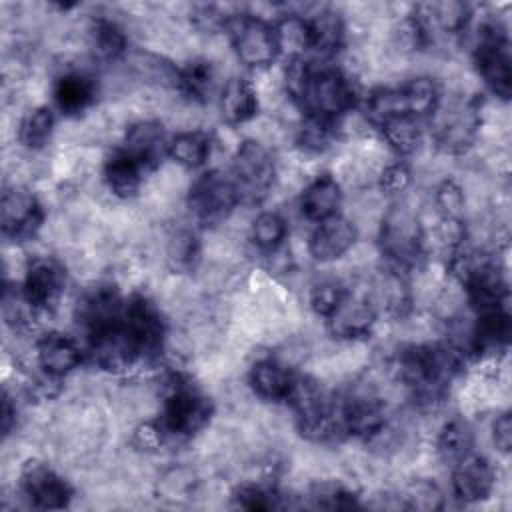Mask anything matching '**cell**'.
Masks as SVG:
<instances>
[{
	"instance_id": "6da1fadb",
	"label": "cell",
	"mask_w": 512,
	"mask_h": 512,
	"mask_svg": "<svg viewBox=\"0 0 512 512\" xmlns=\"http://www.w3.org/2000/svg\"><path fill=\"white\" fill-rule=\"evenodd\" d=\"M154 384L162 400L156 420L166 440L186 442L210 426L214 402L190 376L170 366L160 372Z\"/></svg>"
},
{
	"instance_id": "7a4b0ae2",
	"label": "cell",
	"mask_w": 512,
	"mask_h": 512,
	"mask_svg": "<svg viewBox=\"0 0 512 512\" xmlns=\"http://www.w3.org/2000/svg\"><path fill=\"white\" fill-rule=\"evenodd\" d=\"M294 100L304 116L336 122L356 108V80L346 76L336 64L316 66L314 60H308V74Z\"/></svg>"
},
{
	"instance_id": "3957f363",
	"label": "cell",
	"mask_w": 512,
	"mask_h": 512,
	"mask_svg": "<svg viewBox=\"0 0 512 512\" xmlns=\"http://www.w3.org/2000/svg\"><path fill=\"white\" fill-rule=\"evenodd\" d=\"M278 174L272 148L262 142L242 138L232 154V178L238 188L240 204L254 206L270 196Z\"/></svg>"
},
{
	"instance_id": "277c9868",
	"label": "cell",
	"mask_w": 512,
	"mask_h": 512,
	"mask_svg": "<svg viewBox=\"0 0 512 512\" xmlns=\"http://www.w3.org/2000/svg\"><path fill=\"white\" fill-rule=\"evenodd\" d=\"M226 30L238 62L256 70H264L274 64L278 56V46L274 26L268 20L258 18L248 10H242L226 22Z\"/></svg>"
},
{
	"instance_id": "5b68a950",
	"label": "cell",
	"mask_w": 512,
	"mask_h": 512,
	"mask_svg": "<svg viewBox=\"0 0 512 512\" xmlns=\"http://www.w3.org/2000/svg\"><path fill=\"white\" fill-rule=\"evenodd\" d=\"M186 204L198 222L218 226L240 204L236 182L224 170L212 168L190 184Z\"/></svg>"
},
{
	"instance_id": "8992f818",
	"label": "cell",
	"mask_w": 512,
	"mask_h": 512,
	"mask_svg": "<svg viewBox=\"0 0 512 512\" xmlns=\"http://www.w3.org/2000/svg\"><path fill=\"white\" fill-rule=\"evenodd\" d=\"M68 268L62 260L46 254H34L22 278V294L28 304L44 316H52L64 298Z\"/></svg>"
},
{
	"instance_id": "52a82bcc",
	"label": "cell",
	"mask_w": 512,
	"mask_h": 512,
	"mask_svg": "<svg viewBox=\"0 0 512 512\" xmlns=\"http://www.w3.org/2000/svg\"><path fill=\"white\" fill-rule=\"evenodd\" d=\"M18 490L28 506L42 510L66 508L74 498L70 482L40 458H26L20 464Z\"/></svg>"
},
{
	"instance_id": "ba28073f",
	"label": "cell",
	"mask_w": 512,
	"mask_h": 512,
	"mask_svg": "<svg viewBox=\"0 0 512 512\" xmlns=\"http://www.w3.org/2000/svg\"><path fill=\"white\" fill-rule=\"evenodd\" d=\"M44 228V204L30 186H6L2 194V232L6 240H36Z\"/></svg>"
},
{
	"instance_id": "9c48e42d",
	"label": "cell",
	"mask_w": 512,
	"mask_h": 512,
	"mask_svg": "<svg viewBox=\"0 0 512 512\" xmlns=\"http://www.w3.org/2000/svg\"><path fill=\"white\" fill-rule=\"evenodd\" d=\"M100 80L80 64L62 66L52 82L56 108L68 118H82L96 102Z\"/></svg>"
},
{
	"instance_id": "30bf717a",
	"label": "cell",
	"mask_w": 512,
	"mask_h": 512,
	"mask_svg": "<svg viewBox=\"0 0 512 512\" xmlns=\"http://www.w3.org/2000/svg\"><path fill=\"white\" fill-rule=\"evenodd\" d=\"M452 468L450 486L454 498L464 504H474L490 498L498 484L496 468L482 454L470 452L460 458Z\"/></svg>"
},
{
	"instance_id": "8fae6325",
	"label": "cell",
	"mask_w": 512,
	"mask_h": 512,
	"mask_svg": "<svg viewBox=\"0 0 512 512\" xmlns=\"http://www.w3.org/2000/svg\"><path fill=\"white\" fill-rule=\"evenodd\" d=\"M358 236L360 234L348 216L334 214L318 222V226L308 236L306 250H308V256L316 262H322V264L338 262L356 244Z\"/></svg>"
},
{
	"instance_id": "7c38bea8",
	"label": "cell",
	"mask_w": 512,
	"mask_h": 512,
	"mask_svg": "<svg viewBox=\"0 0 512 512\" xmlns=\"http://www.w3.org/2000/svg\"><path fill=\"white\" fill-rule=\"evenodd\" d=\"M168 142L164 124L156 118H144L132 122L122 134L120 150L140 162L150 174L162 164L168 154Z\"/></svg>"
},
{
	"instance_id": "4fadbf2b",
	"label": "cell",
	"mask_w": 512,
	"mask_h": 512,
	"mask_svg": "<svg viewBox=\"0 0 512 512\" xmlns=\"http://www.w3.org/2000/svg\"><path fill=\"white\" fill-rule=\"evenodd\" d=\"M84 50L90 58L106 64H116L128 52V32L116 18L106 14L82 20Z\"/></svg>"
},
{
	"instance_id": "5bb4252c",
	"label": "cell",
	"mask_w": 512,
	"mask_h": 512,
	"mask_svg": "<svg viewBox=\"0 0 512 512\" xmlns=\"http://www.w3.org/2000/svg\"><path fill=\"white\" fill-rule=\"evenodd\" d=\"M376 310L368 300L352 290L344 296L340 306L326 318L328 330L336 340H364L374 334Z\"/></svg>"
},
{
	"instance_id": "9a60e30c",
	"label": "cell",
	"mask_w": 512,
	"mask_h": 512,
	"mask_svg": "<svg viewBox=\"0 0 512 512\" xmlns=\"http://www.w3.org/2000/svg\"><path fill=\"white\" fill-rule=\"evenodd\" d=\"M34 354L36 366L56 378L70 376L82 362V348L78 342L58 330L40 334L34 344Z\"/></svg>"
},
{
	"instance_id": "2e32d148",
	"label": "cell",
	"mask_w": 512,
	"mask_h": 512,
	"mask_svg": "<svg viewBox=\"0 0 512 512\" xmlns=\"http://www.w3.org/2000/svg\"><path fill=\"white\" fill-rule=\"evenodd\" d=\"M148 176L150 172L120 148L106 156L102 162V184L106 192L116 200L138 198Z\"/></svg>"
},
{
	"instance_id": "e0dca14e",
	"label": "cell",
	"mask_w": 512,
	"mask_h": 512,
	"mask_svg": "<svg viewBox=\"0 0 512 512\" xmlns=\"http://www.w3.org/2000/svg\"><path fill=\"white\" fill-rule=\"evenodd\" d=\"M162 256L166 268L176 276L196 272L202 262V240L198 232L188 224L176 222L164 236Z\"/></svg>"
},
{
	"instance_id": "ac0fdd59",
	"label": "cell",
	"mask_w": 512,
	"mask_h": 512,
	"mask_svg": "<svg viewBox=\"0 0 512 512\" xmlns=\"http://www.w3.org/2000/svg\"><path fill=\"white\" fill-rule=\"evenodd\" d=\"M344 190L332 172L316 174L300 194V214L310 222H322L334 214L342 204Z\"/></svg>"
},
{
	"instance_id": "d6986e66",
	"label": "cell",
	"mask_w": 512,
	"mask_h": 512,
	"mask_svg": "<svg viewBox=\"0 0 512 512\" xmlns=\"http://www.w3.org/2000/svg\"><path fill=\"white\" fill-rule=\"evenodd\" d=\"M218 110L228 126H244L256 118L260 102L252 80L230 76L218 94Z\"/></svg>"
},
{
	"instance_id": "ffe728a7",
	"label": "cell",
	"mask_w": 512,
	"mask_h": 512,
	"mask_svg": "<svg viewBox=\"0 0 512 512\" xmlns=\"http://www.w3.org/2000/svg\"><path fill=\"white\" fill-rule=\"evenodd\" d=\"M294 378L296 374L292 368L270 356L254 362V366L248 372V386L256 398L274 404L284 402L288 398Z\"/></svg>"
},
{
	"instance_id": "44dd1931",
	"label": "cell",
	"mask_w": 512,
	"mask_h": 512,
	"mask_svg": "<svg viewBox=\"0 0 512 512\" xmlns=\"http://www.w3.org/2000/svg\"><path fill=\"white\" fill-rule=\"evenodd\" d=\"M182 64L184 66L178 68V90L182 96L206 106L216 92L220 94L224 84H220L218 64L204 56H196Z\"/></svg>"
},
{
	"instance_id": "7402d4cb",
	"label": "cell",
	"mask_w": 512,
	"mask_h": 512,
	"mask_svg": "<svg viewBox=\"0 0 512 512\" xmlns=\"http://www.w3.org/2000/svg\"><path fill=\"white\" fill-rule=\"evenodd\" d=\"M312 32V50L316 58L326 60L336 56L346 46V22L338 10L322 6L316 14L306 18Z\"/></svg>"
},
{
	"instance_id": "603a6c76",
	"label": "cell",
	"mask_w": 512,
	"mask_h": 512,
	"mask_svg": "<svg viewBox=\"0 0 512 512\" xmlns=\"http://www.w3.org/2000/svg\"><path fill=\"white\" fill-rule=\"evenodd\" d=\"M436 448L434 454L444 466H454L460 458L474 452V428L468 420L460 416L446 418L438 432L434 434Z\"/></svg>"
},
{
	"instance_id": "cb8c5ba5",
	"label": "cell",
	"mask_w": 512,
	"mask_h": 512,
	"mask_svg": "<svg viewBox=\"0 0 512 512\" xmlns=\"http://www.w3.org/2000/svg\"><path fill=\"white\" fill-rule=\"evenodd\" d=\"M56 138V118L48 106H34L18 120L16 140L28 152L44 150Z\"/></svg>"
},
{
	"instance_id": "d4e9b609",
	"label": "cell",
	"mask_w": 512,
	"mask_h": 512,
	"mask_svg": "<svg viewBox=\"0 0 512 512\" xmlns=\"http://www.w3.org/2000/svg\"><path fill=\"white\" fill-rule=\"evenodd\" d=\"M272 26H274V36H276V46L278 54L288 56V60L304 58L306 52L312 50V32H310V22L298 14H280Z\"/></svg>"
},
{
	"instance_id": "484cf974",
	"label": "cell",
	"mask_w": 512,
	"mask_h": 512,
	"mask_svg": "<svg viewBox=\"0 0 512 512\" xmlns=\"http://www.w3.org/2000/svg\"><path fill=\"white\" fill-rule=\"evenodd\" d=\"M212 136L204 130L176 132L168 142V156L174 164L192 170L206 164L212 156Z\"/></svg>"
},
{
	"instance_id": "4316f807",
	"label": "cell",
	"mask_w": 512,
	"mask_h": 512,
	"mask_svg": "<svg viewBox=\"0 0 512 512\" xmlns=\"http://www.w3.org/2000/svg\"><path fill=\"white\" fill-rule=\"evenodd\" d=\"M384 144L402 156H412L422 148V140H424V130L420 126V120L416 116H408V114H400L394 118H388L382 126H380Z\"/></svg>"
},
{
	"instance_id": "83f0119b",
	"label": "cell",
	"mask_w": 512,
	"mask_h": 512,
	"mask_svg": "<svg viewBox=\"0 0 512 512\" xmlns=\"http://www.w3.org/2000/svg\"><path fill=\"white\" fill-rule=\"evenodd\" d=\"M402 110L408 116H426L432 114L440 100L438 82L432 76H410L398 86Z\"/></svg>"
},
{
	"instance_id": "f1b7e54d",
	"label": "cell",
	"mask_w": 512,
	"mask_h": 512,
	"mask_svg": "<svg viewBox=\"0 0 512 512\" xmlns=\"http://www.w3.org/2000/svg\"><path fill=\"white\" fill-rule=\"evenodd\" d=\"M404 510L436 512L444 508V492L432 476H414L400 486Z\"/></svg>"
},
{
	"instance_id": "f546056e",
	"label": "cell",
	"mask_w": 512,
	"mask_h": 512,
	"mask_svg": "<svg viewBox=\"0 0 512 512\" xmlns=\"http://www.w3.org/2000/svg\"><path fill=\"white\" fill-rule=\"evenodd\" d=\"M250 240L262 252H272L286 244L288 236V222L280 212L264 210L252 218L250 224Z\"/></svg>"
},
{
	"instance_id": "4dcf8cb0",
	"label": "cell",
	"mask_w": 512,
	"mask_h": 512,
	"mask_svg": "<svg viewBox=\"0 0 512 512\" xmlns=\"http://www.w3.org/2000/svg\"><path fill=\"white\" fill-rule=\"evenodd\" d=\"M346 294H348L346 284L338 276H334V274L316 278L308 286L310 308L320 318H328L340 306V302L344 300Z\"/></svg>"
},
{
	"instance_id": "1f68e13d",
	"label": "cell",
	"mask_w": 512,
	"mask_h": 512,
	"mask_svg": "<svg viewBox=\"0 0 512 512\" xmlns=\"http://www.w3.org/2000/svg\"><path fill=\"white\" fill-rule=\"evenodd\" d=\"M432 208L440 218H462L466 210V196L458 180L444 178L434 186Z\"/></svg>"
},
{
	"instance_id": "d6a6232c",
	"label": "cell",
	"mask_w": 512,
	"mask_h": 512,
	"mask_svg": "<svg viewBox=\"0 0 512 512\" xmlns=\"http://www.w3.org/2000/svg\"><path fill=\"white\" fill-rule=\"evenodd\" d=\"M410 184H412V172L402 162H394V160L388 162L378 176V186L384 196H400L410 188Z\"/></svg>"
},
{
	"instance_id": "836d02e7",
	"label": "cell",
	"mask_w": 512,
	"mask_h": 512,
	"mask_svg": "<svg viewBox=\"0 0 512 512\" xmlns=\"http://www.w3.org/2000/svg\"><path fill=\"white\" fill-rule=\"evenodd\" d=\"M492 442L500 454H508L512 446V416L502 410L492 422Z\"/></svg>"
}]
</instances>
